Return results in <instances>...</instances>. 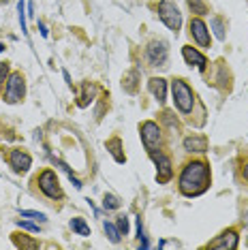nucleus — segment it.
<instances>
[{"label": "nucleus", "instance_id": "nucleus-27", "mask_svg": "<svg viewBox=\"0 0 248 250\" xmlns=\"http://www.w3.org/2000/svg\"><path fill=\"white\" fill-rule=\"evenodd\" d=\"M240 175L244 178V182L248 184V158H244V161L240 163Z\"/></svg>", "mask_w": 248, "mask_h": 250}, {"label": "nucleus", "instance_id": "nucleus-26", "mask_svg": "<svg viewBox=\"0 0 248 250\" xmlns=\"http://www.w3.org/2000/svg\"><path fill=\"white\" fill-rule=\"evenodd\" d=\"M9 62H2V64H0V86H2L4 82H7L9 79Z\"/></svg>", "mask_w": 248, "mask_h": 250}, {"label": "nucleus", "instance_id": "nucleus-5", "mask_svg": "<svg viewBox=\"0 0 248 250\" xmlns=\"http://www.w3.org/2000/svg\"><path fill=\"white\" fill-rule=\"evenodd\" d=\"M26 96V79L20 71L11 73L9 79H7V88L2 92V101L9 105H15V103H21Z\"/></svg>", "mask_w": 248, "mask_h": 250}, {"label": "nucleus", "instance_id": "nucleus-20", "mask_svg": "<svg viewBox=\"0 0 248 250\" xmlns=\"http://www.w3.org/2000/svg\"><path fill=\"white\" fill-rule=\"evenodd\" d=\"M186 2H188V9L193 11V13H197V15L207 13V4L204 2V0H186Z\"/></svg>", "mask_w": 248, "mask_h": 250}, {"label": "nucleus", "instance_id": "nucleus-11", "mask_svg": "<svg viewBox=\"0 0 248 250\" xmlns=\"http://www.w3.org/2000/svg\"><path fill=\"white\" fill-rule=\"evenodd\" d=\"M9 165L13 167L15 173H26L28 169H30V165H32V158H30L28 152L20 150V147H15V150L9 152Z\"/></svg>", "mask_w": 248, "mask_h": 250}, {"label": "nucleus", "instance_id": "nucleus-7", "mask_svg": "<svg viewBox=\"0 0 248 250\" xmlns=\"http://www.w3.org/2000/svg\"><path fill=\"white\" fill-rule=\"evenodd\" d=\"M167 60H169V52L165 41L154 39V41L145 45V62H148V66H154V69L156 66H167Z\"/></svg>", "mask_w": 248, "mask_h": 250}, {"label": "nucleus", "instance_id": "nucleus-9", "mask_svg": "<svg viewBox=\"0 0 248 250\" xmlns=\"http://www.w3.org/2000/svg\"><path fill=\"white\" fill-rule=\"evenodd\" d=\"M150 158L154 161L156 165V180L161 182V184H167L169 180L173 178V163H171V156L165 154V152H154V154H150Z\"/></svg>", "mask_w": 248, "mask_h": 250}, {"label": "nucleus", "instance_id": "nucleus-6", "mask_svg": "<svg viewBox=\"0 0 248 250\" xmlns=\"http://www.w3.org/2000/svg\"><path fill=\"white\" fill-rule=\"evenodd\" d=\"M37 184H39V190H41L47 199H54L56 201V199L64 197V192H62V188H60V182H58V178H56V173L52 171V169H43L37 178Z\"/></svg>", "mask_w": 248, "mask_h": 250}, {"label": "nucleus", "instance_id": "nucleus-22", "mask_svg": "<svg viewBox=\"0 0 248 250\" xmlns=\"http://www.w3.org/2000/svg\"><path fill=\"white\" fill-rule=\"evenodd\" d=\"M103 208L105 209H118V208H120V201H118V197H114V195H105Z\"/></svg>", "mask_w": 248, "mask_h": 250}, {"label": "nucleus", "instance_id": "nucleus-8", "mask_svg": "<svg viewBox=\"0 0 248 250\" xmlns=\"http://www.w3.org/2000/svg\"><path fill=\"white\" fill-rule=\"evenodd\" d=\"M188 30H190V37H193V41L199 45L201 49H210L212 47V39H210V30H207L206 21L199 18V15H195V18H190L188 21Z\"/></svg>", "mask_w": 248, "mask_h": 250}, {"label": "nucleus", "instance_id": "nucleus-13", "mask_svg": "<svg viewBox=\"0 0 248 250\" xmlns=\"http://www.w3.org/2000/svg\"><path fill=\"white\" fill-rule=\"evenodd\" d=\"M186 152H197V154H204L207 152V137L206 135H190V137H184L182 141Z\"/></svg>", "mask_w": 248, "mask_h": 250}, {"label": "nucleus", "instance_id": "nucleus-2", "mask_svg": "<svg viewBox=\"0 0 248 250\" xmlns=\"http://www.w3.org/2000/svg\"><path fill=\"white\" fill-rule=\"evenodd\" d=\"M171 94H173V105H176L178 113L184 120H188L190 124L197 126L195 109L197 107H204V105L197 101V94H195V90L188 86V82L182 77H173L171 79Z\"/></svg>", "mask_w": 248, "mask_h": 250}, {"label": "nucleus", "instance_id": "nucleus-17", "mask_svg": "<svg viewBox=\"0 0 248 250\" xmlns=\"http://www.w3.org/2000/svg\"><path fill=\"white\" fill-rule=\"evenodd\" d=\"M13 244L18 248H24V250H37L41 246L37 240H30V237L24 235V233H13Z\"/></svg>", "mask_w": 248, "mask_h": 250}, {"label": "nucleus", "instance_id": "nucleus-19", "mask_svg": "<svg viewBox=\"0 0 248 250\" xmlns=\"http://www.w3.org/2000/svg\"><path fill=\"white\" fill-rule=\"evenodd\" d=\"M71 229L75 231L77 235H83V237L90 235V227L86 225V220H83V218H73L71 220Z\"/></svg>", "mask_w": 248, "mask_h": 250}, {"label": "nucleus", "instance_id": "nucleus-1", "mask_svg": "<svg viewBox=\"0 0 248 250\" xmlns=\"http://www.w3.org/2000/svg\"><path fill=\"white\" fill-rule=\"evenodd\" d=\"M212 184V171L210 163L206 158H193L182 165L178 173V190L184 197H199L210 188Z\"/></svg>", "mask_w": 248, "mask_h": 250}, {"label": "nucleus", "instance_id": "nucleus-3", "mask_svg": "<svg viewBox=\"0 0 248 250\" xmlns=\"http://www.w3.org/2000/svg\"><path fill=\"white\" fill-rule=\"evenodd\" d=\"M139 137H142V144L148 154L161 152L165 147V133H163L161 124H156L154 120H145L139 124Z\"/></svg>", "mask_w": 248, "mask_h": 250}, {"label": "nucleus", "instance_id": "nucleus-15", "mask_svg": "<svg viewBox=\"0 0 248 250\" xmlns=\"http://www.w3.org/2000/svg\"><path fill=\"white\" fill-rule=\"evenodd\" d=\"M105 147L109 150V154L114 156V161L116 163H126V154L122 152V139L120 137H111V139H107L105 141Z\"/></svg>", "mask_w": 248, "mask_h": 250}, {"label": "nucleus", "instance_id": "nucleus-25", "mask_svg": "<svg viewBox=\"0 0 248 250\" xmlns=\"http://www.w3.org/2000/svg\"><path fill=\"white\" fill-rule=\"evenodd\" d=\"M118 229L122 235H128V218L126 216H118Z\"/></svg>", "mask_w": 248, "mask_h": 250}, {"label": "nucleus", "instance_id": "nucleus-28", "mask_svg": "<svg viewBox=\"0 0 248 250\" xmlns=\"http://www.w3.org/2000/svg\"><path fill=\"white\" fill-rule=\"evenodd\" d=\"M21 216H30V218H39V220L45 218L41 212H32V209H24V212H21Z\"/></svg>", "mask_w": 248, "mask_h": 250}, {"label": "nucleus", "instance_id": "nucleus-29", "mask_svg": "<svg viewBox=\"0 0 248 250\" xmlns=\"http://www.w3.org/2000/svg\"><path fill=\"white\" fill-rule=\"evenodd\" d=\"M20 227H21V229H26V231H32V233H39V227L37 225H30V223H21V220H20V223H18Z\"/></svg>", "mask_w": 248, "mask_h": 250}, {"label": "nucleus", "instance_id": "nucleus-23", "mask_svg": "<svg viewBox=\"0 0 248 250\" xmlns=\"http://www.w3.org/2000/svg\"><path fill=\"white\" fill-rule=\"evenodd\" d=\"M161 116H163V122L169 124V128H180V124H178L176 118H173V113H171V111H163Z\"/></svg>", "mask_w": 248, "mask_h": 250}, {"label": "nucleus", "instance_id": "nucleus-10", "mask_svg": "<svg viewBox=\"0 0 248 250\" xmlns=\"http://www.w3.org/2000/svg\"><path fill=\"white\" fill-rule=\"evenodd\" d=\"M240 244L238 229H225L218 237H214L212 242H207L206 248H218V250H235Z\"/></svg>", "mask_w": 248, "mask_h": 250}, {"label": "nucleus", "instance_id": "nucleus-24", "mask_svg": "<svg viewBox=\"0 0 248 250\" xmlns=\"http://www.w3.org/2000/svg\"><path fill=\"white\" fill-rule=\"evenodd\" d=\"M212 26L216 28V37L221 39V41H225V30H223V20L221 18H214L212 20Z\"/></svg>", "mask_w": 248, "mask_h": 250}, {"label": "nucleus", "instance_id": "nucleus-18", "mask_svg": "<svg viewBox=\"0 0 248 250\" xmlns=\"http://www.w3.org/2000/svg\"><path fill=\"white\" fill-rule=\"evenodd\" d=\"M137 77H139L137 71H128L126 75L122 77V88L126 90L128 94H135V92H137Z\"/></svg>", "mask_w": 248, "mask_h": 250}, {"label": "nucleus", "instance_id": "nucleus-16", "mask_svg": "<svg viewBox=\"0 0 248 250\" xmlns=\"http://www.w3.org/2000/svg\"><path fill=\"white\" fill-rule=\"evenodd\" d=\"M94 92H97L94 83L83 82V83H82V94H80V99H77V105H80V107H88V105L94 101Z\"/></svg>", "mask_w": 248, "mask_h": 250}, {"label": "nucleus", "instance_id": "nucleus-4", "mask_svg": "<svg viewBox=\"0 0 248 250\" xmlns=\"http://www.w3.org/2000/svg\"><path fill=\"white\" fill-rule=\"evenodd\" d=\"M156 11H159V18H161L163 24L178 35L180 28H182V13H180L176 0H161Z\"/></svg>", "mask_w": 248, "mask_h": 250}, {"label": "nucleus", "instance_id": "nucleus-14", "mask_svg": "<svg viewBox=\"0 0 248 250\" xmlns=\"http://www.w3.org/2000/svg\"><path fill=\"white\" fill-rule=\"evenodd\" d=\"M148 88H150V92L154 94V99L159 101V103H165V99H167V82L165 79L163 77H150Z\"/></svg>", "mask_w": 248, "mask_h": 250}, {"label": "nucleus", "instance_id": "nucleus-12", "mask_svg": "<svg viewBox=\"0 0 248 250\" xmlns=\"http://www.w3.org/2000/svg\"><path fill=\"white\" fill-rule=\"evenodd\" d=\"M182 58L186 60V64L197 66L199 71H206L207 69V58L199 52V49L190 47V45H184V47H182Z\"/></svg>", "mask_w": 248, "mask_h": 250}, {"label": "nucleus", "instance_id": "nucleus-21", "mask_svg": "<svg viewBox=\"0 0 248 250\" xmlns=\"http://www.w3.org/2000/svg\"><path fill=\"white\" fill-rule=\"evenodd\" d=\"M103 227H105V233H107V235H109V240H111V242H114V244L120 242V235H122L120 229H116V227L111 225V223H105Z\"/></svg>", "mask_w": 248, "mask_h": 250}, {"label": "nucleus", "instance_id": "nucleus-30", "mask_svg": "<svg viewBox=\"0 0 248 250\" xmlns=\"http://www.w3.org/2000/svg\"><path fill=\"white\" fill-rule=\"evenodd\" d=\"M2 49H4V45H2V43H0V52H2Z\"/></svg>", "mask_w": 248, "mask_h": 250}]
</instances>
